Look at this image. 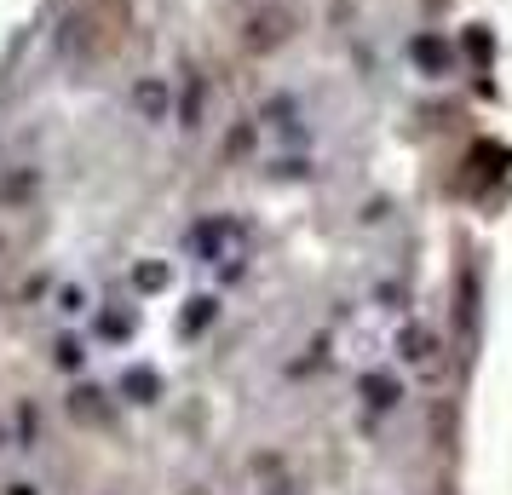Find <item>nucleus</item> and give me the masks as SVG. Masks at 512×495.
Segmentation results:
<instances>
[{"label": "nucleus", "instance_id": "nucleus-1", "mask_svg": "<svg viewBox=\"0 0 512 495\" xmlns=\"http://www.w3.org/2000/svg\"><path fill=\"white\" fill-rule=\"evenodd\" d=\"M133 104H139L144 121H167V81L162 75H144L139 87H133Z\"/></svg>", "mask_w": 512, "mask_h": 495}]
</instances>
